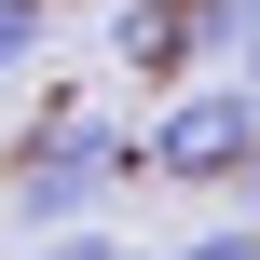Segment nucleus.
Returning a JSON list of instances; mask_svg holds the SVG:
<instances>
[{"instance_id":"f257e3e1","label":"nucleus","mask_w":260,"mask_h":260,"mask_svg":"<svg viewBox=\"0 0 260 260\" xmlns=\"http://www.w3.org/2000/svg\"><path fill=\"white\" fill-rule=\"evenodd\" d=\"M137 165V137L110 110H55L27 151H14V219L27 233H82V206H110V178Z\"/></svg>"},{"instance_id":"0eeeda50","label":"nucleus","mask_w":260,"mask_h":260,"mask_svg":"<svg viewBox=\"0 0 260 260\" xmlns=\"http://www.w3.org/2000/svg\"><path fill=\"white\" fill-rule=\"evenodd\" d=\"M233 82L260 96V0H247V27H233Z\"/></svg>"},{"instance_id":"423d86ee","label":"nucleus","mask_w":260,"mask_h":260,"mask_svg":"<svg viewBox=\"0 0 260 260\" xmlns=\"http://www.w3.org/2000/svg\"><path fill=\"white\" fill-rule=\"evenodd\" d=\"M41 260H137L123 233H41Z\"/></svg>"},{"instance_id":"20e7f679","label":"nucleus","mask_w":260,"mask_h":260,"mask_svg":"<svg viewBox=\"0 0 260 260\" xmlns=\"http://www.w3.org/2000/svg\"><path fill=\"white\" fill-rule=\"evenodd\" d=\"M55 55V0H0V82Z\"/></svg>"},{"instance_id":"39448f33","label":"nucleus","mask_w":260,"mask_h":260,"mask_svg":"<svg viewBox=\"0 0 260 260\" xmlns=\"http://www.w3.org/2000/svg\"><path fill=\"white\" fill-rule=\"evenodd\" d=\"M178 260H260V219H219V233H192Z\"/></svg>"},{"instance_id":"7ed1b4c3","label":"nucleus","mask_w":260,"mask_h":260,"mask_svg":"<svg viewBox=\"0 0 260 260\" xmlns=\"http://www.w3.org/2000/svg\"><path fill=\"white\" fill-rule=\"evenodd\" d=\"M247 27V0H123V55L137 69H192L206 41H233Z\"/></svg>"},{"instance_id":"f03ea898","label":"nucleus","mask_w":260,"mask_h":260,"mask_svg":"<svg viewBox=\"0 0 260 260\" xmlns=\"http://www.w3.org/2000/svg\"><path fill=\"white\" fill-rule=\"evenodd\" d=\"M137 151H151L165 178H192V192H206V178H247V165H260V96H247V82H178Z\"/></svg>"}]
</instances>
